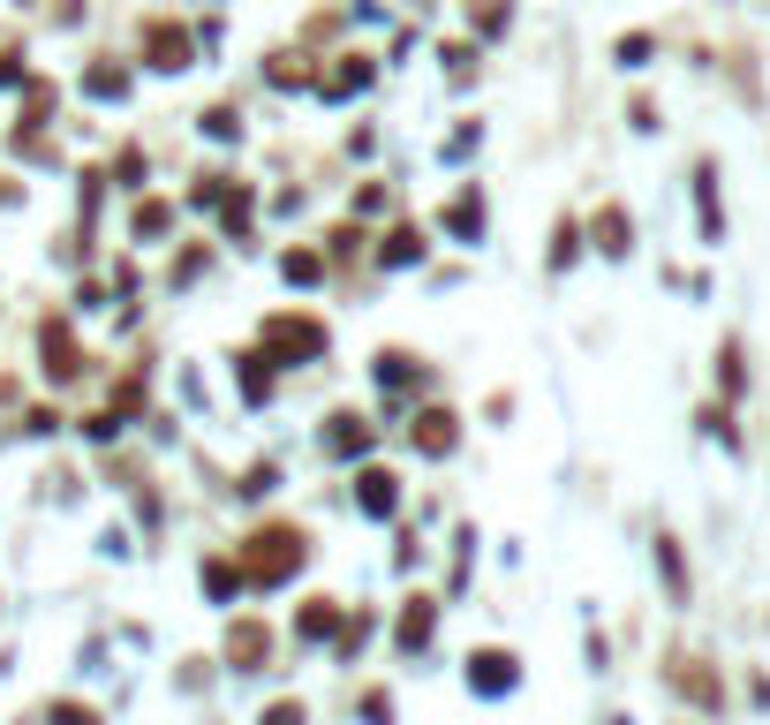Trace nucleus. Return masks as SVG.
Returning <instances> with one entry per match:
<instances>
[]
</instances>
